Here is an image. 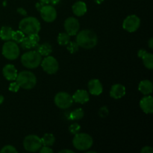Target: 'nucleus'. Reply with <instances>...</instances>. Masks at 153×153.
Segmentation results:
<instances>
[{
    "instance_id": "f03ea898",
    "label": "nucleus",
    "mask_w": 153,
    "mask_h": 153,
    "mask_svg": "<svg viewBox=\"0 0 153 153\" xmlns=\"http://www.w3.org/2000/svg\"><path fill=\"white\" fill-rule=\"evenodd\" d=\"M40 27V22L34 16H26L19 23V29L26 35L38 34Z\"/></svg>"
},
{
    "instance_id": "bb28decb",
    "label": "nucleus",
    "mask_w": 153,
    "mask_h": 153,
    "mask_svg": "<svg viewBox=\"0 0 153 153\" xmlns=\"http://www.w3.org/2000/svg\"><path fill=\"white\" fill-rule=\"evenodd\" d=\"M25 37V34H24L22 31H21L20 30H18V31H13V34H12V40H13V41L16 42V43H20L23 40L24 37Z\"/></svg>"
},
{
    "instance_id": "1a4fd4ad",
    "label": "nucleus",
    "mask_w": 153,
    "mask_h": 153,
    "mask_svg": "<svg viewBox=\"0 0 153 153\" xmlns=\"http://www.w3.org/2000/svg\"><path fill=\"white\" fill-rule=\"evenodd\" d=\"M43 71L46 72L48 74H55L58 72L59 68V64L58 61L54 57L48 55L46 58H43L40 63Z\"/></svg>"
},
{
    "instance_id": "f3484780",
    "label": "nucleus",
    "mask_w": 153,
    "mask_h": 153,
    "mask_svg": "<svg viewBox=\"0 0 153 153\" xmlns=\"http://www.w3.org/2000/svg\"><path fill=\"white\" fill-rule=\"evenodd\" d=\"M139 58H142L143 63L145 67L149 70H152L153 68V55L152 53H149L145 49H140L138 51Z\"/></svg>"
},
{
    "instance_id": "2f4dec72",
    "label": "nucleus",
    "mask_w": 153,
    "mask_h": 153,
    "mask_svg": "<svg viewBox=\"0 0 153 153\" xmlns=\"http://www.w3.org/2000/svg\"><path fill=\"white\" fill-rule=\"evenodd\" d=\"M39 152L40 153H52L53 152V150L49 146H42L41 148L39 149Z\"/></svg>"
},
{
    "instance_id": "423d86ee",
    "label": "nucleus",
    "mask_w": 153,
    "mask_h": 153,
    "mask_svg": "<svg viewBox=\"0 0 153 153\" xmlns=\"http://www.w3.org/2000/svg\"><path fill=\"white\" fill-rule=\"evenodd\" d=\"M1 52L4 58L13 61L19 56V48L16 42L7 40L3 45Z\"/></svg>"
},
{
    "instance_id": "0eeeda50",
    "label": "nucleus",
    "mask_w": 153,
    "mask_h": 153,
    "mask_svg": "<svg viewBox=\"0 0 153 153\" xmlns=\"http://www.w3.org/2000/svg\"><path fill=\"white\" fill-rule=\"evenodd\" d=\"M43 146L41 138L35 134H30L26 136L23 140L24 149L28 152H36Z\"/></svg>"
},
{
    "instance_id": "6e6552de",
    "label": "nucleus",
    "mask_w": 153,
    "mask_h": 153,
    "mask_svg": "<svg viewBox=\"0 0 153 153\" xmlns=\"http://www.w3.org/2000/svg\"><path fill=\"white\" fill-rule=\"evenodd\" d=\"M55 105L61 109H67L71 107L73 103V97L67 92H59L54 98Z\"/></svg>"
},
{
    "instance_id": "e433bc0d",
    "label": "nucleus",
    "mask_w": 153,
    "mask_h": 153,
    "mask_svg": "<svg viewBox=\"0 0 153 153\" xmlns=\"http://www.w3.org/2000/svg\"><path fill=\"white\" fill-rule=\"evenodd\" d=\"M148 44H149V46L150 49H153V38L152 37H151V38L149 39V42H148Z\"/></svg>"
},
{
    "instance_id": "f8f14e48",
    "label": "nucleus",
    "mask_w": 153,
    "mask_h": 153,
    "mask_svg": "<svg viewBox=\"0 0 153 153\" xmlns=\"http://www.w3.org/2000/svg\"><path fill=\"white\" fill-rule=\"evenodd\" d=\"M64 28L67 34L70 36H75L79 32L80 28V24L79 20L76 17L70 16L68 17L64 22Z\"/></svg>"
},
{
    "instance_id": "5701e85b",
    "label": "nucleus",
    "mask_w": 153,
    "mask_h": 153,
    "mask_svg": "<svg viewBox=\"0 0 153 153\" xmlns=\"http://www.w3.org/2000/svg\"><path fill=\"white\" fill-rule=\"evenodd\" d=\"M37 52L40 53L41 56H48L52 52V47L49 43H44L40 45L37 48Z\"/></svg>"
},
{
    "instance_id": "ea45409f",
    "label": "nucleus",
    "mask_w": 153,
    "mask_h": 153,
    "mask_svg": "<svg viewBox=\"0 0 153 153\" xmlns=\"http://www.w3.org/2000/svg\"><path fill=\"white\" fill-rule=\"evenodd\" d=\"M39 1H40V2L46 4H49V1H50V0H39Z\"/></svg>"
},
{
    "instance_id": "412c9836",
    "label": "nucleus",
    "mask_w": 153,
    "mask_h": 153,
    "mask_svg": "<svg viewBox=\"0 0 153 153\" xmlns=\"http://www.w3.org/2000/svg\"><path fill=\"white\" fill-rule=\"evenodd\" d=\"M138 90L143 95H150L153 91V85L152 82L149 80L141 81L139 83Z\"/></svg>"
},
{
    "instance_id": "f257e3e1",
    "label": "nucleus",
    "mask_w": 153,
    "mask_h": 153,
    "mask_svg": "<svg viewBox=\"0 0 153 153\" xmlns=\"http://www.w3.org/2000/svg\"><path fill=\"white\" fill-rule=\"evenodd\" d=\"M76 43H78L79 47L90 49L97 46L98 43V37L94 31L85 29L77 33Z\"/></svg>"
},
{
    "instance_id": "ddd939ff",
    "label": "nucleus",
    "mask_w": 153,
    "mask_h": 153,
    "mask_svg": "<svg viewBox=\"0 0 153 153\" xmlns=\"http://www.w3.org/2000/svg\"><path fill=\"white\" fill-rule=\"evenodd\" d=\"M40 41V37L38 34H30L24 37L23 40L21 42V47L23 49H30L38 46Z\"/></svg>"
},
{
    "instance_id": "7ed1b4c3",
    "label": "nucleus",
    "mask_w": 153,
    "mask_h": 153,
    "mask_svg": "<svg viewBox=\"0 0 153 153\" xmlns=\"http://www.w3.org/2000/svg\"><path fill=\"white\" fill-rule=\"evenodd\" d=\"M19 87L25 90H31L35 87L37 84V78L35 75L30 71H22L18 73L16 79Z\"/></svg>"
},
{
    "instance_id": "20e7f679",
    "label": "nucleus",
    "mask_w": 153,
    "mask_h": 153,
    "mask_svg": "<svg viewBox=\"0 0 153 153\" xmlns=\"http://www.w3.org/2000/svg\"><path fill=\"white\" fill-rule=\"evenodd\" d=\"M42 56L37 51H28L21 56V63L28 69H34L40 65Z\"/></svg>"
},
{
    "instance_id": "c85d7f7f",
    "label": "nucleus",
    "mask_w": 153,
    "mask_h": 153,
    "mask_svg": "<svg viewBox=\"0 0 153 153\" xmlns=\"http://www.w3.org/2000/svg\"><path fill=\"white\" fill-rule=\"evenodd\" d=\"M1 153H16L17 150L16 149V148L14 146H11V145H7V146H4V147H2V149L0 150Z\"/></svg>"
},
{
    "instance_id": "4c0bfd02",
    "label": "nucleus",
    "mask_w": 153,
    "mask_h": 153,
    "mask_svg": "<svg viewBox=\"0 0 153 153\" xmlns=\"http://www.w3.org/2000/svg\"><path fill=\"white\" fill-rule=\"evenodd\" d=\"M73 153V150H70V149H63V150L60 151V153Z\"/></svg>"
},
{
    "instance_id": "a211bd4d",
    "label": "nucleus",
    "mask_w": 153,
    "mask_h": 153,
    "mask_svg": "<svg viewBox=\"0 0 153 153\" xmlns=\"http://www.w3.org/2000/svg\"><path fill=\"white\" fill-rule=\"evenodd\" d=\"M73 102L79 104H85L89 101V94L85 90H78L74 93L73 96Z\"/></svg>"
},
{
    "instance_id": "473e14b6",
    "label": "nucleus",
    "mask_w": 153,
    "mask_h": 153,
    "mask_svg": "<svg viewBox=\"0 0 153 153\" xmlns=\"http://www.w3.org/2000/svg\"><path fill=\"white\" fill-rule=\"evenodd\" d=\"M108 114V110L106 107H102L100 110V115L102 117H105Z\"/></svg>"
},
{
    "instance_id": "58836bf2",
    "label": "nucleus",
    "mask_w": 153,
    "mask_h": 153,
    "mask_svg": "<svg viewBox=\"0 0 153 153\" xmlns=\"http://www.w3.org/2000/svg\"><path fill=\"white\" fill-rule=\"evenodd\" d=\"M61 0H50L49 3H52V4H57L60 2Z\"/></svg>"
},
{
    "instance_id": "a19ab883",
    "label": "nucleus",
    "mask_w": 153,
    "mask_h": 153,
    "mask_svg": "<svg viewBox=\"0 0 153 153\" xmlns=\"http://www.w3.org/2000/svg\"><path fill=\"white\" fill-rule=\"evenodd\" d=\"M4 97L1 95H0V105H1L3 103V102H4Z\"/></svg>"
},
{
    "instance_id": "cd10ccee",
    "label": "nucleus",
    "mask_w": 153,
    "mask_h": 153,
    "mask_svg": "<svg viewBox=\"0 0 153 153\" xmlns=\"http://www.w3.org/2000/svg\"><path fill=\"white\" fill-rule=\"evenodd\" d=\"M66 46H67V49H68L69 52L72 54L76 53V52L79 51V46L78 45V43H76V42L70 41L68 44H67Z\"/></svg>"
},
{
    "instance_id": "f704fd0d",
    "label": "nucleus",
    "mask_w": 153,
    "mask_h": 153,
    "mask_svg": "<svg viewBox=\"0 0 153 153\" xmlns=\"http://www.w3.org/2000/svg\"><path fill=\"white\" fill-rule=\"evenodd\" d=\"M17 12L19 14L22 15V16H26L27 15V11L25 9L22 8V7H19V8L17 9Z\"/></svg>"
},
{
    "instance_id": "9d476101",
    "label": "nucleus",
    "mask_w": 153,
    "mask_h": 153,
    "mask_svg": "<svg viewBox=\"0 0 153 153\" xmlns=\"http://www.w3.org/2000/svg\"><path fill=\"white\" fill-rule=\"evenodd\" d=\"M140 25V19L137 15H129L123 21V28L128 32H134Z\"/></svg>"
},
{
    "instance_id": "9b49d317",
    "label": "nucleus",
    "mask_w": 153,
    "mask_h": 153,
    "mask_svg": "<svg viewBox=\"0 0 153 153\" xmlns=\"http://www.w3.org/2000/svg\"><path fill=\"white\" fill-rule=\"evenodd\" d=\"M40 16L46 22H52L56 19L57 11L55 7L50 4H44L40 9Z\"/></svg>"
},
{
    "instance_id": "39448f33",
    "label": "nucleus",
    "mask_w": 153,
    "mask_h": 153,
    "mask_svg": "<svg viewBox=\"0 0 153 153\" xmlns=\"http://www.w3.org/2000/svg\"><path fill=\"white\" fill-rule=\"evenodd\" d=\"M73 145L76 149L80 151L88 150L94 143L93 137L87 133H77L74 134Z\"/></svg>"
},
{
    "instance_id": "4468645a",
    "label": "nucleus",
    "mask_w": 153,
    "mask_h": 153,
    "mask_svg": "<svg viewBox=\"0 0 153 153\" xmlns=\"http://www.w3.org/2000/svg\"><path fill=\"white\" fill-rule=\"evenodd\" d=\"M88 91L91 94L94 96H100L103 91V87L99 79H91L88 85Z\"/></svg>"
},
{
    "instance_id": "b1692460",
    "label": "nucleus",
    "mask_w": 153,
    "mask_h": 153,
    "mask_svg": "<svg viewBox=\"0 0 153 153\" xmlns=\"http://www.w3.org/2000/svg\"><path fill=\"white\" fill-rule=\"evenodd\" d=\"M41 142L43 146H52L55 142V137L51 133H46L41 137Z\"/></svg>"
},
{
    "instance_id": "2eb2a0df",
    "label": "nucleus",
    "mask_w": 153,
    "mask_h": 153,
    "mask_svg": "<svg viewBox=\"0 0 153 153\" xmlns=\"http://www.w3.org/2000/svg\"><path fill=\"white\" fill-rule=\"evenodd\" d=\"M140 107L145 114H152L153 112V98L152 96L146 95L140 101Z\"/></svg>"
},
{
    "instance_id": "dca6fc26",
    "label": "nucleus",
    "mask_w": 153,
    "mask_h": 153,
    "mask_svg": "<svg viewBox=\"0 0 153 153\" xmlns=\"http://www.w3.org/2000/svg\"><path fill=\"white\" fill-rule=\"evenodd\" d=\"M4 77L8 81H15L17 77V70L13 64H6L2 69Z\"/></svg>"
},
{
    "instance_id": "72a5a7b5",
    "label": "nucleus",
    "mask_w": 153,
    "mask_h": 153,
    "mask_svg": "<svg viewBox=\"0 0 153 153\" xmlns=\"http://www.w3.org/2000/svg\"><path fill=\"white\" fill-rule=\"evenodd\" d=\"M140 152L143 153H152L153 152V149L151 146H144Z\"/></svg>"
},
{
    "instance_id": "393cba45",
    "label": "nucleus",
    "mask_w": 153,
    "mask_h": 153,
    "mask_svg": "<svg viewBox=\"0 0 153 153\" xmlns=\"http://www.w3.org/2000/svg\"><path fill=\"white\" fill-rule=\"evenodd\" d=\"M84 111L82 108H76L69 115V119L71 120H79L84 117Z\"/></svg>"
},
{
    "instance_id": "c756f323",
    "label": "nucleus",
    "mask_w": 153,
    "mask_h": 153,
    "mask_svg": "<svg viewBox=\"0 0 153 153\" xmlns=\"http://www.w3.org/2000/svg\"><path fill=\"white\" fill-rule=\"evenodd\" d=\"M81 129V126L79 123H73L69 127V131L71 134H76L79 132Z\"/></svg>"
},
{
    "instance_id": "c9c22d12",
    "label": "nucleus",
    "mask_w": 153,
    "mask_h": 153,
    "mask_svg": "<svg viewBox=\"0 0 153 153\" xmlns=\"http://www.w3.org/2000/svg\"><path fill=\"white\" fill-rule=\"evenodd\" d=\"M45 4H43V3H41V2H37V4H36V8L37 9V10L38 11H40V9L42 8V7H43V5H44Z\"/></svg>"
},
{
    "instance_id": "4be33fe9",
    "label": "nucleus",
    "mask_w": 153,
    "mask_h": 153,
    "mask_svg": "<svg viewBox=\"0 0 153 153\" xmlns=\"http://www.w3.org/2000/svg\"><path fill=\"white\" fill-rule=\"evenodd\" d=\"M13 30L10 26H2L0 29V38L4 41L10 40Z\"/></svg>"
},
{
    "instance_id": "7c9ffc66",
    "label": "nucleus",
    "mask_w": 153,
    "mask_h": 153,
    "mask_svg": "<svg viewBox=\"0 0 153 153\" xmlns=\"http://www.w3.org/2000/svg\"><path fill=\"white\" fill-rule=\"evenodd\" d=\"M19 88H20V87H19V85H18L17 82H12V83L10 84L8 90L13 93H16V92H18V91L19 90Z\"/></svg>"
},
{
    "instance_id": "a878e982",
    "label": "nucleus",
    "mask_w": 153,
    "mask_h": 153,
    "mask_svg": "<svg viewBox=\"0 0 153 153\" xmlns=\"http://www.w3.org/2000/svg\"><path fill=\"white\" fill-rule=\"evenodd\" d=\"M57 41L60 46H67L70 41V36L67 32H61L58 34Z\"/></svg>"
},
{
    "instance_id": "6ab92c4d",
    "label": "nucleus",
    "mask_w": 153,
    "mask_h": 153,
    "mask_svg": "<svg viewBox=\"0 0 153 153\" xmlns=\"http://www.w3.org/2000/svg\"><path fill=\"white\" fill-rule=\"evenodd\" d=\"M126 88L120 84H115L111 87L110 91V96L113 99L119 100L126 95Z\"/></svg>"
},
{
    "instance_id": "aec40b11",
    "label": "nucleus",
    "mask_w": 153,
    "mask_h": 153,
    "mask_svg": "<svg viewBox=\"0 0 153 153\" xmlns=\"http://www.w3.org/2000/svg\"><path fill=\"white\" fill-rule=\"evenodd\" d=\"M72 9H73V13L77 16H84L88 10L87 4L82 1H78L75 2L72 7Z\"/></svg>"
}]
</instances>
